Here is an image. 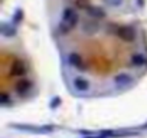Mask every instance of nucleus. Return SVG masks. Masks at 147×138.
I'll use <instances>...</instances> for the list:
<instances>
[{"instance_id": "nucleus-1", "label": "nucleus", "mask_w": 147, "mask_h": 138, "mask_svg": "<svg viewBox=\"0 0 147 138\" xmlns=\"http://www.w3.org/2000/svg\"><path fill=\"white\" fill-rule=\"evenodd\" d=\"M62 22L66 23L69 26V29H74L78 22H80V17H78V13L75 12V9L72 7H66L63 9V13H62Z\"/></svg>"}, {"instance_id": "nucleus-2", "label": "nucleus", "mask_w": 147, "mask_h": 138, "mask_svg": "<svg viewBox=\"0 0 147 138\" xmlns=\"http://www.w3.org/2000/svg\"><path fill=\"white\" fill-rule=\"evenodd\" d=\"M117 36L124 42H133L136 39V30L131 26H120L117 29Z\"/></svg>"}, {"instance_id": "nucleus-3", "label": "nucleus", "mask_w": 147, "mask_h": 138, "mask_svg": "<svg viewBox=\"0 0 147 138\" xmlns=\"http://www.w3.org/2000/svg\"><path fill=\"white\" fill-rule=\"evenodd\" d=\"M131 81H133L131 75H130V74H125V72H121V74L115 75V78H114V84H115V86H118V88L127 86Z\"/></svg>"}, {"instance_id": "nucleus-4", "label": "nucleus", "mask_w": 147, "mask_h": 138, "mask_svg": "<svg viewBox=\"0 0 147 138\" xmlns=\"http://www.w3.org/2000/svg\"><path fill=\"white\" fill-rule=\"evenodd\" d=\"M74 88H75L78 92H87L90 89V82L82 76H77L75 79H74Z\"/></svg>"}, {"instance_id": "nucleus-5", "label": "nucleus", "mask_w": 147, "mask_h": 138, "mask_svg": "<svg viewBox=\"0 0 147 138\" xmlns=\"http://www.w3.org/2000/svg\"><path fill=\"white\" fill-rule=\"evenodd\" d=\"M147 63V58L143 55V53H136L131 56V65L136 66V68H141Z\"/></svg>"}, {"instance_id": "nucleus-6", "label": "nucleus", "mask_w": 147, "mask_h": 138, "mask_svg": "<svg viewBox=\"0 0 147 138\" xmlns=\"http://www.w3.org/2000/svg\"><path fill=\"white\" fill-rule=\"evenodd\" d=\"M68 62H69V65L71 66H74V68H82L84 66V63H82V58L78 55V53H71L69 56H68Z\"/></svg>"}, {"instance_id": "nucleus-7", "label": "nucleus", "mask_w": 147, "mask_h": 138, "mask_svg": "<svg viewBox=\"0 0 147 138\" xmlns=\"http://www.w3.org/2000/svg\"><path fill=\"white\" fill-rule=\"evenodd\" d=\"M30 82L29 81H26V79H22V81H19L18 84H16V86H15V89H16V92L18 94H25V92H28L29 89H30Z\"/></svg>"}, {"instance_id": "nucleus-8", "label": "nucleus", "mask_w": 147, "mask_h": 138, "mask_svg": "<svg viewBox=\"0 0 147 138\" xmlns=\"http://www.w3.org/2000/svg\"><path fill=\"white\" fill-rule=\"evenodd\" d=\"M87 10H88V13H90L92 17H97V19H102V17H105V12H104L101 7H97V6H90Z\"/></svg>"}, {"instance_id": "nucleus-9", "label": "nucleus", "mask_w": 147, "mask_h": 138, "mask_svg": "<svg viewBox=\"0 0 147 138\" xmlns=\"http://www.w3.org/2000/svg\"><path fill=\"white\" fill-rule=\"evenodd\" d=\"M102 2H104L108 7H120V6L124 3V0H102Z\"/></svg>"}, {"instance_id": "nucleus-10", "label": "nucleus", "mask_w": 147, "mask_h": 138, "mask_svg": "<svg viewBox=\"0 0 147 138\" xmlns=\"http://www.w3.org/2000/svg\"><path fill=\"white\" fill-rule=\"evenodd\" d=\"M77 6L81 7V9H84V10H87V9L90 7V5L87 3V0H78V2H77Z\"/></svg>"}]
</instances>
